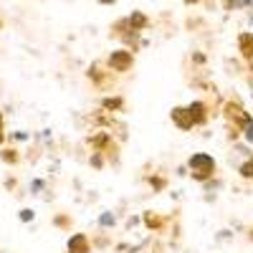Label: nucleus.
<instances>
[{
  "label": "nucleus",
  "mask_w": 253,
  "mask_h": 253,
  "mask_svg": "<svg viewBox=\"0 0 253 253\" xmlns=\"http://www.w3.org/2000/svg\"><path fill=\"white\" fill-rule=\"evenodd\" d=\"M187 170H190V177H193L195 182L208 185L218 172V162H215L213 155H208V152H195V155L187 157Z\"/></svg>",
  "instance_id": "obj_1"
},
{
  "label": "nucleus",
  "mask_w": 253,
  "mask_h": 253,
  "mask_svg": "<svg viewBox=\"0 0 253 253\" xmlns=\"http://www.w3.org/2000/svg\"><path fill=\"white\" fill-rule=\"evenodd\" d=\"M107 66H109V71H114V74L132 71V66H134V51H129V48H117V51H112L109 58H107Z\"/></svg>",
  "instance_id": "obj_2"
},
{
  "label": "nucleus",
  "mask_w": 253,
  "mask_h": 253,
  "mask_svg": "<svg viewBox=\"0 0 253 253\" xmlns=\"http://www.w3.org/2000/svg\"><path fill=\"white\" fill-rule=\"evenodd\" d=\"M185 109H187L190 119H193V126H195V129H198V126H205V124H208V119H210V107H208L203 99L190 101Z\"/></svg>",
  "instance_id": "obj_3"
},
{
  "label": "nucleus",
  "mask_w": 253,
  "mask_h": 253,
  "mask_svg": "<svg viewBox=\"0 0 253 253\" xmlns=\"http://www.w3.org/2000/svg\"><path fill=\"white\" fill-rule=\"evenodd\" d=\"M170 119H172V124L177 126L180 132H190V129H195V126H193V119H190V114H187V109H185V107H175V109L170 112Z\"/></svg>",
  "instance_id": "obj_4"
},
{
  "label": "nucleus",
  "mask_w": 253,
  "mask_h": 253,
  "mask_svg": "<svg viewBox=\"0 0 253 253\" xmlns=\"http://www.w3.org/2000/svg\"><path fill=\"white\" fill-rule=\"evenodd\" d=\"M122 20H124L126 28L139 31V33H144L147 28H150V18H147L142 10H132V15H126V18H122Z\"/></svg>",
  "instance_id": "obj_5"
},
{
  "label": "nucleus",
  "mask_w": 253,
  "mask_h": 253,
  "mask_svg": "<svg viewBox=\"0 0 253 253\" xmlns=\"http://www.w3.org/2000/svg\"><path fill=\"white\" fill-rule=\"evenodd\" d=\"M66 251L69 253H91V243H89V236L86 233H74L66 243Z\"/></svg>",
  "instance_id": "obj_6"
},
{
  "label": "nucleus",
  "mask_w": 253,
  "mask_h": 253,
  "mask_svg": "<svg viewBox=\"0 0 253 253\" xmlns=\"http://www.w3.org/2000/svg\"><path fill=\"white\" fill-rule=\"evenodd\" d=\"M236 43H238L241 58H243V61H253V31H243V33H238Z\"/></svg>",
  "instance_id": "obj_7"
},
{
  "label": "nucleus",
  "mask_w": 253,
  "mask_h": 253,
  "mask_svg": "<svg viewBox=\"0 0 253 253\" xmlns=\"http://www.w3.org/2000/svg\"><path fill=\"white\" fill-rule=\"evenodd\" d=\"M238 132H241V137L246 139V144L253 147V114L246 112V117H243L241 124H238Z\"/></svg>",
  "instance_id": "obj_8"
},
{
  "label": "nucleus",
  "mask_w": 253,
  "mask_h": 253,
  "mask_svg": "<svg viewBox=\"0 0 253 253\" xmlns=\"http://www.w3.org/2000/svg\"><path fill=\"white\" fill-rule=\"evenodd\" d=\"M96 225L101 230H109V228L117 225V215L112 213V210H104V213H99V218H96Z\"/></svg>",
  "instance_id": "obj_9"
},
{
  "label": "nucleus",
  "mask_w": 253,
  "mask_h": 253,
  "mask_svg": "<svg viewBox=\"0 0 253 253\" xmlns=\"http://www.w3.org/2000/svg\"><path fill=\"white\" fill-rule=\"evenodd\" d=\"M238 175L248 182H253V155H246V160L238 165Z\"/></svg>",
  "instance_id": "obj_10"
},
{
  "label": "nucleus",
  "mask_w": 253,
  "mask_h": 253,
  "mask_svg": "<svg viewBox=\"0 0 253 253\" xmlns=\"http://www.w3.org/2000/svg\"><path fill=\"white\" fill-rule=\"evenodd\" d=\"M101 107L107 112H122L124 109V99L122 96H107V99H101Z\"/></svg>",
  "instance_id": "obj_11"
},
{
  "label": "nucleus",
  "mask_w": 253,
  "mask_h": 253,
  "mask_svg": "<svg viewBox=\"0 0 253 253\" xmlns=\"http://www.w3.org/2000/svg\"><path fill=\"white\" fill-rule=\"evenodd\" d=\"M18 220H20V223H33V220H36V210H33V208H23V210L18 213Z\"/></svg>",
  "instance_id": "obj_12"
},
{
  "label": "nucleus",
  "mask_w": 253,
  "mask_h": 253,
  "mask_svg": "<svg viewBox=\"0 0 253 253\" xmlns=\"http://www.w3.org/2000/svg\"><path fill=\"white\" fill-rule=\"evenodd\" d=\"M0 157H3L5 165H15L18 162V150H3V155H0Z\"/></svg>",
  "instance_id": "obj_13"
},
{
  "label": "nucleus",
  "mask_w": 253,
  "mask_h": 253,
  "mask_svg": "<svg viewBox=\"0 0 253 253\" xmlns=\"http://www.w3.org/2000/svg\"><path fill=\"white\" fill-rule=\"evenodd\" d=\"M46 187V180H41V177H36V180H31V193L33 195H41V190Z\"/></svg>",
  "instance_id": "obj_14"
},
{
  "label": "nucleus",
  "mask_w": 253,
  "mask_h": 253,
  "mask_svg": "<svg viewBox=\"0 0 253 253\" xmlns=\"http://www.w3.org/2000/svg\"><path fill=\"white\" fill-rule=\"evenodd\" d=\"M10 139H15V142H28V139H31V134H28V132H23V129H18V132H13V134H10Z\"/></svg>",
  "instance_id": "obj_15"
},
{
  "label": "nucleus",
  "mask_w": 253,
  "mask_h": 253,
  "mask_svg": "<svg viewBox=\"0 0 253 253\" xmlns=\"http://www.w3.org/2000/svg\"><path fill=\"white\" fill-rule=\"evenodd\" d=\"M182 3H185V5H200L203 0H182Z\"/></svg>",
  "instance_id": "obj_16"
},
{
  "label": "nucleus",
  "mask_w": 253,
  "mask_h": 253,
  "mask_svg": "<svg viewBox=\"0 0 253 253\" xmlns=\"http://www.w3.org/2000/svg\"><path fill=\"white\" fill-rule=\"evenodd\" d=\"M3 142H5V132H3V126H0V147H3Z\"/></svg>",
  "instance_id": "obj_17"
},
{
  "label": "nucleus",
  "mask_w": 253,
  "mask_h": 253,
  "mask_svg": "<svg viewBox=\"0 0 253 253\" xmlns=\"http://www.w3.org/2000/svg\"><path fill=\"white\" fill-rule=\"evenodd\" d=\"M248 26H251V31H253V10L248 13Z\"/></svg>",
  "instance_id": "obj_18"
},
{
  "label": "nucleus",
  "mask_w": 253,
  "mask_h": 253,
  "mask_svg": "<svg viewBox=\"0 0 253 253\" xmlns=\"http://www.w3.org/2000/svg\"><path fill=\"white\" fill-rule=\"evenodd\" d=\"M0 126H3V114H0Z\"/></svg>",
  "instance_id": "obj_19"
},
{
  "label": "nucleus",
  "mask_w": 253,
  "mask_h": 253,
  "mask_svg": "<svg viewBox=\"0 0 253 253\" xmlns=\"http://www.w3.org/2000/svg\"><path fill=\"white\" fill-rule=\"evenodd\" d=\"M251 96H253V84H251Z\"/></svg>",
  "instance_id": "obj_20"
},
{
  "label": "nucleus",
  "mask_w": 253,
  "mask_h": 253,
  "mask_svg": "<svg viewBox=\"0 0 253 253\" xmlns=\"http://www.w3.org/2000/svg\"><path fill=\"white\" fill-rule=\"evenodd\" d=\"M251 241H253V230H251Z\"/></svg>",
  "instance_id": "obj_21"
},
{
  "label": "nucleus",
  "mask_w": 253,
  "mask_h": 253,
  "mask_svg": "<svg viewBox=\"0 0 253 253\" xmlns=\"http://www.w3.org/2000/svg\"><path fill=\"white\" fill-rule=\"evenodd\" d=\"M0 28H3V20H0Z\"/></svg>",
  "instance_id": "obj_22"
},
{
  "label": "nucleus",
  "mask_w": 253,
  "mask_h": 253,
  "mask_svg": "<svg viewBox=\"0 0 253 253\" xmlns=\"http://www.w3.org/2000/svg\"><path fill=\"white\" fill-rule=\"evenodd\" d=\"M251 10H253V8H251Z\"/></svg>",
  "instance_id": "obj_23"
}]
</instances>
